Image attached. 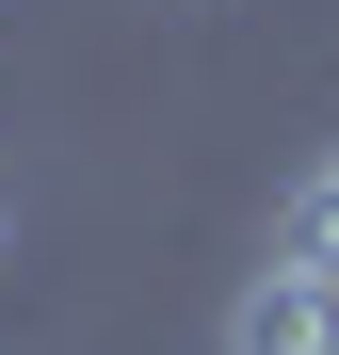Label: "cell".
<instances>
[{"instance_id":"obj_1","label":"cell","mask_w":339,"mask_h":355,"mask_svg":"<svg viewBox=\"0 0 339 355\" xmlns=\"http://www.w3.org/2000/svg\"><path fill=\"white\" fill-rule=\"evenodd\" d=\"M226 355H339V275L323 259H259L226 291Z\"/></svg>"},{"instance_id":"obj_2","label":"cell","mask_w":339,"mask_h":355,"mask_svg":"<svg viewBox=\"0 0 339 355\" xmlns=\"http://www.w3.org/2000/svg\"><path fill=\"white\" fill-rule=\"evenodd\" d=\"M275 259H323V275H339V146L275 194Z\"/></svg>"}]
</instances>
